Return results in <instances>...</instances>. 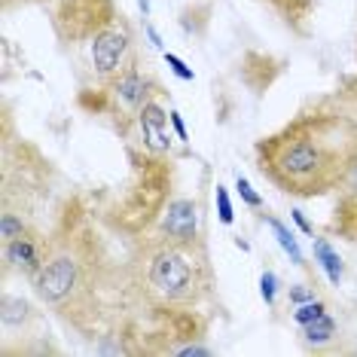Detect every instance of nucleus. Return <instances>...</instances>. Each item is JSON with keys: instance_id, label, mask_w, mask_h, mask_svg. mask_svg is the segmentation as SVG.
<instances>
[{"instance_id": "6e6552de", "label": "nucleus", "mask_w": 357, "mask_h": 357, "mask_svg": "<svg viewBox=\"0 0 357 357\" xmlns=\"http://www.w3.org/2000/svg\"><path fill=\"white\" fill-rule=\"evenodd\" d=\"M43 241H46V232L19 235V238L3 241V272L15 269L34 281L37 272L43 269Z\"/></svg>"}, {"instance_id": "4be33fe9", "label": "nucleus", "mask_w": 357, "mask_h": 357, "mask_svg": "<svg viewBox=\"0 0 357 357\" xmlns=\"http://www.w3.org/2000/svg\"><path fill=\"white\" fill-rule=\"evenodd\" d=\"M172 123H174V132H177V137H181L183 144L190 141V135H186V128H183V119H181V113H177V110H172Z\"/></svg>"}, {"instance_id": "f257e3e1", "label": "nucleus", "mask_w": 357, "mask_h": 357, "mask_svg": "<svg viewBox=\"0 0 357 357\" xmlns=\"http://www.w3.org/2000/svg\"><path fill=\"white\" fill-rule=\"evenodd\" d=\"M34 294L50 312L83 336H92L110 318V303L126 294V266H113L92 214L79 199L68 202L59 223L46 232L43 269Z\"/></svg>"}, {"instance_id": "39448f33", "label": "nucleus", "mask_w": 357, "mask_h": 357, "mask_svg": "<svg viewBox=\"0 0 357 357\" xmlns=\"http://www.w3.org/2000/svg\"><path fill=\"white\" fill-rule=\"evenodd\" d=\"M43 3L50 13V25L64 46L89 43L98 31L119 19V10L113 0H34Z\"/></svg>"}, {"instance_id": "5701e85b", "label": "nucleus", "mask_w": 357, "mask_h": 357, "mask_svg": "<svg viewBox=\"0 0 357 357\" xmlns=\"http://www.w3.org/2000/svg\"><path fill=\"white\" fill-rule=\"evenodd\" d=\"M294 220L299 223V229H303L305 235H312V226H308V220H305V217H303V211H294Z\"/></svg>"}, {"instance_id": "412c9836", "label": "nucleus", "mask_w": 357, "mask_h": 357, "mask_svg": "<svg viewBox=\"0 0 357 357\" xmlns=\"http://www.w3.org/2000/svg\"><path fill=\"white\" fill-rule=\"evenodd\" d=\"M165 64H168V68H172V70H174V74L181 77V79H186V83H190V79H192V70L186 68V61H183V59H177L174 52H165Z\"/></svg>"}, {"instance_id": "7ed1b4c3", "label": "nucleus", "mask_w": 357, "mask_h": 357, "mask_svg": "<svg viewBox=\"0 0 357 357\" xmlns=\"http://www.w3.org/2000/svg\"><path fill=\"white\" fill-rule=\"evenodd\" d=\"M214 266L202 238H168L162 232L137 238L126 263V299L168 324L174 339H190L205 308L214 303Z\"/></svg>"}, {"instance_id": "423d86ee", "label": "nucleus", "mask_w": 357, "mask_h": 357, "mask_svg": "<svg viewBox=\"0 0 357 357\" xmlns=\"http://www.w3.org/2000/svg\"><path fill=\"white\" fill-rule=\"evenodd\" d=\"M89 50H92V68H95V74H98V79L116 77L119 70L137 55L135 37H132V31H128L123 15L89 40Z\"/></svg>"}, {"instance_id": "6ab92c4d", "label": "nucleus", "mask_w": 357, "mask_h": 357, "mask_svg": "<svg viewBox=\"0 0 357 357\" xmlns=\"http://www.w3.org/2000/svg\"><path fill=\"white\" fill-rule=\"evenodd\" d=\"M290 303L294 305H303V303H312V299H318L314 294V287H308V284H296V287H290Z\"/></svg>"}, {"instance_id": "a211bd4d", "label": "nucleus", "mask_w": 357, "mask_h": 357, "mask_svg": "<svg viewBox=\"0 0 357 357\" xmlns=\"http://www.w3.org/2000/svg\"><path fill=\"white\" fill-rule=\"evenodd\" d=\"M217 211H220V223H223V226H229V223L235 220L229 192H226V186H220V183H217Z\"/></svg>"}, {"instance_id": "2eb2a0df", "label": "nucleus", "mask_w": 357, "mask_h": 357, "mask_svg": "<svg viewBox=\"0 0 357 357\" xmlns=\"http://www.w3.org/2000/svg\"><path fill=\"white\" fill-rule=\"evenodd\" d=\"M342 107L348 110V113H354L357 116V77H345L342 83H339V89H336V95H333Z\"/></svg>"}, {"instance_id": "f8f14e48", "label": "nucleus", "mask_w": 357, "mask_h": 357, "mask_svg": "<svg viewBox=\"0 0 357 357\" xmlns=\"http://www.w3.org/2000/svg\"><path fill=\"white\" fill-rule=\"evenodd\" d=\"M314 259H318L321 269L327 272L333 287H339V284H342V259H339V254L324 238H314Z\"/></svg>"}, {"instance_id": "aec40b11", "label": "nucleus", "mask_w": 357, "mask_h": 357, "mask_svg": "<svg viewBox=\"0 0 357 357\" xmlns=\"http://www.w3.org/2000/svg\"><path fill=\"white\" fill-rule=\"evenodd\" d=\"M235 186H238V196L245 199V205H250V208H263V199L257 196L254 186H250V183L245 181V177H238V183H235Z\"/></svg>"}, {"instance_id": "f3484780", "label": "nucleus", "mask_w": 357, "mask_h": 357, "mask_svg": "<svg viewBox=\"0 0 357 357\" xmlns=\"http://www.w3.org/2000/svg\"><path fill=\"white\" fill-rule=\"evenodd\" d=\"M259 294H263L266 305H275V299H278V275L263 272V278H259Z\"/></svg>"}, {"instance_id": "9b49d317", "label": "nucleus", "mask_w": 357, "mask_h": 357, "mask_svg": "<svg viewBox=\"0 0 357 357\" xmlns=\"http://www.w3.org/2000/svg\"><path fill=\"white\" fill-rule=\"evenodd\" d=\"M330 232L339 238L357 241V186L345 190L339 196L336 208H333V220H330Z\"/></svg>"}, {"instance_id": "20e7f679", "label": "nucleus", "mask_w": 357, "mask_h": 357, "mask_svg": "<svg viewBox=\"0 0 357 357\" xmlns=\"http://www.w3.org/2000/svg\"><path fill=\"white\" fill-rule=\"evenodd\" d=\"M159 89L162 86L141 68V61H137V55H135V59L128 61L116 77L101 79L92 110L107 113V116L119 119V128L126 132L128 126L137 123V113H141V107L147 104L150 95L159 92Z\"/></svg>"}, {"instance_id": "9d476101", "label": "nucleus", "mask_w": 357, "mask_h": 357, "mask_svg": "<svg viewBox=\"0 0 357 357\" xmlns=\"http://www.w3.org/2000/svg\"><path fill=\"white\" fill-rule=\"evenodd\" d=\"M269 10L275 19H281L294 34L305 37L308 34V22L314 19V0H257Z\"/></svg>"}, {"instance_id": "1a4fd4ad", "label": "nucleus", "mask_w": 357, "mask_h": 357, "mask_svg": "<svg viewBox=\"0 0 357 357\" xmlns=\"http://www.w3.org/2000/svg\"><path fill=\"white\" fill-rule=\"evenodd\" d=\"M156 232L168 235V238H202L199 232V205L192 199H172L165 205V211L159 214V226Z\"/></svg>"}, {"instance_id": "dca6fc26", "label": "nucleus", "mask_w": 357, "mask_h": 357, "mask_svg": "<svg viewBox=\"0 0 357 357\" xmlns=\"http://www.w3.org/2000/svg\"><path fill=\"white\" fill-rule=\"evenodd\" d=\"M321 314H327V305H324L321 299H312V303H303V305H296V312H294V321L299 324V327H305V324H312L314 318H321Z\"/></svg>"}, {"instance_id": "4468645a", "label": "nucleus", "mask_w": 357, "mask_h": 357, "mask_svg": "<svg viewBox=\"0 0 357 357\" xmlns=\"http://www.w3.org/2000/svg\"><path fill=\"white\" fill-rule=\"evenodd\" d=\"M269 226H272V232H275V238H278V245L287 250L290 254V259H294L296 266H305V259H303V250H299V245H296V235L287 229L281 220H275V217H269Z\"/></svg>"}, {"instance_id": "0eeeda50", "label": "nucleus", "mask_w": 357, "mask_h": 357, "mask_svg": "<svg viewBox=\"0 0 357 357\" xmlns=\"http://www.w3.org/2000/svg\"><path fill=\"white\" fill-rule=\"evenodd\" d=\"M137 132L144 137V150L150 156H168L172 153V135H168V116L162 107V89L156 95H150L147 104L137 113Z\"/></svg>"}, {"instance_id": "ddd939ff", "label": "nucleus", "mask_w": 357, "mask_h": 357, "mask_svg": "<svg viewBox=\"0 0 357 357\" xmlns=\"http://www.w3.org/2000/svg\"><path fill=\"white\" fill-rule=\"evenodd\" d=\"M303 339L308 345H314V348L333 342V339H336V321H333L330 314H321V318H314L312 324H305L303 327Z\"/></svg>"}, {"instance_id": "f03ea898", "label": "nucleus", "mask_w": 357, "mask_h": 357, "mask_svg": "<svg viewBox=\"0 0 357 357\" xmlns=\"http://www.w3.org/2000/svg\"><path fill=\"white\" fill-rule=\"evenodd\" d=\"M259 174L296 199L348 190L357 177V116L336 98L299 110L278 132L254 144Z\"/></svg>"}]
</instances>
